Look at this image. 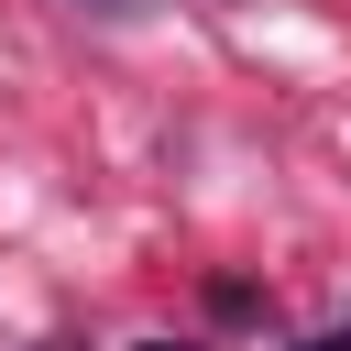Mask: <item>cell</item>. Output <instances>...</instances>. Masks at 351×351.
<instances>
[{"label": "cell", "instance_id": "obj_2", "mask_svg": "<svg viewBox=\"0 0 351 351\" xmlns=\"http://www.w3.org/2000/svg\"><path fill=\"white\" fill-rule=\"evenodd\" d=\"M99 11H143V0H99Z\"/></svg>", "mask_w": 351, "mask_h": 351}, {"label": "cell", "instance_id": "obj_1", "mask_svg": "<svg viewBox=\"0 0 351 351\" xmlns=\"http://www.w3.org/2000/svg\"><path fill=\"white\" fill-rule=\"evenodd\" d=\"M296 351H351V329H318V340H296Z\"/></svg>", "mask_w": 351, "mask_h": 351}, {"label": "cell", "instance_id": "obj_3", "mask_svg": "<svg viewBox=\"0 0 351 351\" xmlns=\"http://www.w3.org/2000/svg\"><path fill=\"white\" fill-rule=\"evenodd\" d=\"M143 351H186V340H143Z\"/></svg>", "mask_w": 351, "mask_h": 351}]
</instances>
